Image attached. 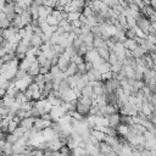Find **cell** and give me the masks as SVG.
Masks as SVG:
<instances>
[{
    "label": "cell",
    "mask_w": 156,
    "mask_h": 156,
    "mask_svg": "<svg viewBox=\"0 0 156 156\" xmlns=\"http://www.w3.org/2000/svg\"><path fill=\"white\" fill-rule=\"evenodd\" d=\"M50 124H51V122L50 121H45V119H43V118H35L34 119V124H33V129L35 130V132H41V130H44V129H46V128H49L50 127Z\"/></svg>",
    "instance_id": "cell-1"
},
{
    "label": "cell",
    "mask_w": 156,
    "mask_h": 156,
    "mask_svg": "<svg viewBox=\"0 0 156 156\" xmlns=\"http://www.w3.org/2000/svg\"><path fill=\"white\" fill-rule=\"evenodd\" d=\"M34 119L35 118H33V117H24L18 121V127H21L24 130H30V129H33Z\"/></svg>",
    "instance_id": "cell-2"
},
{
    "label": "cell",
    "mask_w": 156,
    "mask_h": 156,
    "mask_svg": "<svg viewBox=\"0 0 156 156\" xmlns=\"http://www.w3.org/2000/svg\"><path fill=\"white\" fill-rule=\"evenodd\" d=\"M106 121H107V126H108V127L116 128V127L119 124V113H118V112H113V113L108 115V116L106 117Z\"/></svg>",
    "instance_id": "cell-3"
},
{
    "label": "cell",
    "mask_w": 156,
    "mask_h": 156,
    "mask_svg": "<svg viewBox=\"0 0 156 156\" xmlns=\"http://www.w3.org/2000/svg\"><path fill=\"white\" fill-rule=\"evenodd\" d=\"M95 51H96L98 56H99L101 60H104L105 62H107V60H108V56H110V52H108V49H107L106 46L95 48Z\"/></svg>",
    "instance_id": "cell-4"
},
{
    "label": "cell",
    "mask_w": 156,
    "mask_h": 156,
    "mask_svg": "<svg viewBox=\"0 0 156 156\" xmlns=\"http://www.w3.org/2000/svg\"><path fill=\"white\" fill-rule=\"evenodd\" d=\"M39 68H40V65L37 61H34L33 63L29 65V67L27 69V74L30 76V77H35V76L39 74Z\"/></svg>",
    "instance_id": "cell-5"
},
{
    "label": "cell",
    "mask_w": 156,
    "mask_h": 156,
    "mask_svg": "<svg viewBox=\"0 0 156 156\" xmlns=\"http://www.w3.org/2000/svg\"><path fill=\"white\" fill-rule=\"evenodd\" d=\"M80 96L87 98V99H94V93H93V87L90 84L84 85V88L80 90Z\"/></svg>",
    "instance_id": "cell-6"
},
{
    "label": "cell",
    "mask_w": 156,
    "mask_h": 156,
    "mask_svg": "<svg viewBox=\"0 0 156 156\" xmlns=\"http://www.w3.org/2000/svg\"><path fill=\"white\" fill-rule=\"evenodd\" d=\"M111 151H112L111 146L107 145L105 141H100V143H99V152H100V155H102V156H107Z\"/></svg>",
    "instance_id": "cell-7"
},
{
    "label": "cell",
    "mask_w": 156,
    "mask_h": 156,
    "mask_svg": "<svg viewBox=\"0 0 156 156\" xmlns=\"http://www.w3.org/2000/svg\"><path fill=\"white\" fill-rule=\"evenodd\" d=\"M122 45H123L124 50H127V51H132L138 46V44H136V41L134 39H126Z\"/></svg>",
    "instance_id": "cell-8"
},
{
    "label": "cell",
    "mask_w": 156,
    "mask_h": 156,
    "mask_svg": "<svg viewBox=\"0 0 156 156\" xmlns=\"http://www.w3.org/2000/svg\"><path fill=\"white\" fill-rule=\"evenodd\" d=\"M119 123L130 128V127L134 124V122H133V117L127 116V115H119Z\"/></svg>",
    "instance_id": "cell-9"
},
{
    "label": "cell",
    "mask_w": 156,
    "mask_h": 156,
    "mask_svg": "<svg viewBox=\"0 0 156 156\" xmlns=\"http://www.w3.org/2000/svg\"><path fill=\"white\" fill-rule=\"evenodd\" d=\"M24 152H26V145H22L18 141L12 145V155H20Z\"/></svg>",
    "instance_id": "cell-10"
},
{
    "label": "cell",
    "mask_w": 156,
    "mask_h": 156,
    "mask_svg": "<svg viewBox=\"0 0 156 156\" xmlns=\"http://www.w3.org/2000/svg\"><path fill=\"white\" fill-rule=\"evenodd\" d=\"M129 52H130L132 57H134L135 60H139L140 57H143V56L146 54V52H145V51H144V50H143L140 46H136L134 50H132V51H129Z\"/></svg>",
    "instance_id": "cell-11"
},
{
    "label": "cell",
    "mask_w": 156,
    "mask_h": 156,
    "mask_svg": "<svg viewBox=\"0 0 156 156\" xmlns=\"http://www.w3.org/2000/svg\"><path fill=\"white\" fill-rule=\"evenodd\" d=\"M21 16V18H22V22H23V26L26 27V26H29V23H30V21L33 20L32 18V16H30V13H29V11L26 9V11L22 13V15H20Z\"/></svg>",
    "instance_id": "cell-12"
},
{
    "label": "cell",
    "mask_w": 156,
    "mask_h": 156,
    "mask_svg": "<svg viewBox=\"0 0 156 156\" xmlns=\"http://www.w3.org/2000/svg\"><path fill=\"white\" fill-rule=\"evenodd\" d=\"M116 132H117L118 135H121V136H126V134L129 132V127L123 126V124L119 123V124L116 127Z\"/></svg>",
    "instance_id": "cell-13"
},
{
    "label": "cell",
    "mask_w": 156,
    "mask_h": 156,
    "mask_svg": "<svg viewBox=\"0 0 156 156\" xmlns=\"http://www.w3.org/2000/svg\"><path fill=\"white\" fill-rule=\"evenodd\" d=\"M124 37L126 39H135L136 38V27L134 28H128L124 32Z\"/></svg>",
    "instance_id": "cell-14"
},
{
    "label": "cell",
    "mask_w": 156,
    "mask_h": 156,
    "mask_svg": "<svg viewBox=\"0 0 156 156\" xmlns=\"http://www.w3.org/2000/svg\"><path fill=\"white\" fill-rule=\"evenodd\" d=\"M18 136H16L15 134H12V133H7V134H5V141L6 143H10V144H16L17 141H18Z\"/></svg>",
    "instance_id": "cell-15"
},
{
    "label": "cell",
    "mask_w": 156,
    "mask_h": 156,
    "mask_svg": "<svg viewBox=\"0 0 156 156\" xmlns=\"http://www.w3.org/2000/svg\"><path fill=\"white\" fill-rule=\"evenodd\" d=\"M45 22H46V24L49 26V27H56L57 24H58V22H57V20L54 17V16H51V15H49L48 17H46V20H45Z\"/></svg>",
    "instance_id": "cell-16"
},
{
    "label": "cell",
    "mask_w": 156,
    "mask_h": 156,
    "mask_svg": "<svg viewBox=\"0 0 156 156\" xmlns=\"http://www.w3.org/2000/svg\"><path fill=\"white\" fill-rule=\"evenodd\" d=\"M79 16H80V13H78V12H68L67 22H68V23H72V22H74V21H78V20H79Z\"/></svg>",
    "instance_id": "cell-17"
},
{
    "label": "cell",
    "mask_w": 156,
    "mask_h": 156,
    "mask_svg": "<svg viewBox=\"0 0 156 156\" xmlns=\"http://www.w3.org/2000/svg\"><path fill=\"white\" fill-rule=\"evenodd\" d=\"M126 22H127L128 28H134L135 27V20H134V17L132 15L126 16Z\"/></svg>",
    "instance_id": "cell-18"
},
{
    "label": "cell",
    "mask_w": 156,
    "mask_h": 156,
    "mask_svg": "<svg viewBox=\"0 0 156 156\" xmlns=\"http://www.w3.org/2000/svg\"><path fill=\"white\" fill-rule=\"evenodd\" d=\"M122 66H123V62H119V61H117L115 65H112V66H111L110 71H111V72H116V73H119V71H121Z\"/></svg>",
    "instance_id": "cell-19"
},
{
    "label": "cell",
    "mask_w": 156,
    "mask_h": 156,
    "mask_svg": "<svg viewBox=\"0 0 156 156\" xmlns=\"http://www.w3.org/2000/svg\"><path fill=\"white\" fill-rule=\"evenodd\" d=\"M71 62L78 66V65L83 63V57H82V56H79V55H74V56H72V57H71Z\"/></svg>",
    "instance_id": "cell-20"
},
{
    "label": "cell",
    "mask_w": 156,
    "mask_h": 156,
    "mask_svg": "<svg viewBox=\"0 0 156 156\" xmlns=\"http://www.w3.org/2000/svg\"><path fill=\"white\" fill-rule=\"evenodd\" d=\"M104 4H105L107 7L113 9L116 5H118V4H119V0H105V1H104Z\"/></svg>",
    "instance_id": "cell-21"
},
{
    "label": "cell",
    "mask_w": 156,
    "mask_h": 156,
    "mask_svg": "<svg viewBox=\"0 0 156 156\" xmlns=\"http://www.w3.org/2000/svg\"><path fill=\"white\" fill-rule=\"evenodd\" d=\"M80 15H83L84 17H90V16H93V10L89 6H84V9H83Z\"/></svg>",
    "instance_id": "cell-22"
},
{
    "label": "cell",
    "mask_w": 156,
    "mask_h": 156,
    "mask_svg": "<svg viewBox=\"0 0 156 156\" xmlns=\"http://www.w3.org/2000/svg\"><path fill=\"white\" fill-rule=\"evenodd\" d=\"M117 61H118V60H117L116 54H115V52H111V54H110V56H108V60H107L108 65H110V66H112V65H115Z\"/></svg>",
    "instance_id": "cell-23"
},
{
    "label": "cell",
    "mask_w": 156,
    "mask_h": 156,
    "mask_svg": "<svg viewBox=\"0 0 156 156\" xmlns=\"http://www.w3.org/2000/svg\"><path fill=\"white\" fill-rule=\"evenodd\" d=\"M58 57H60V56H57V55H54L51 58H49V62H50V66H51V67H54V66H57V63H58Z\"/></svg>",
    "instance_id": "cell-24"
},
{
    "label": "cell",
    "mask_w": 156,
    "mask_h": 156,
    "mask_svg": "<svg viewBox=\"0 0 156 156\" xmlns=\"http://www.w3.org/2000/svg\"><path fill=\"white\" fill-rule=\"evenodd\" d=\"M90 33V27L89 26H82L80 27V34H89Z\"/></svg>",
    "instance_id": "cell-25"
},
{
    "label": "cell",
    "mask_w": 156,
    "mask_h": 156,
    "mask_svg": "<svg viewBox=\"0 0 156 156\" xmlns=\"http://www.w3.org/2000/svg\"><path fill=\"white\" fill-rule=\"evenodd\" d=\"M4 139H5V134L0 132V140H4Z\"/></svg>",
    "instance_id": "cell-26"
},
{
    "label": "cell",
    "mask_w": 156,
    "mask_h": 156,
    "mask_svg": "<svg viewBox=\"0 0 156 156\" xmlns=\"http://www.w3.org/2000/svg\"><path fill=\"white\" fill-rule=\"evenodd\" d=\"M72 1H74V0H66V2H67V4H71Z\"/></svg>",
    "instance_id": "cell-27"
}]
</instances>
